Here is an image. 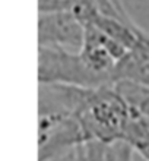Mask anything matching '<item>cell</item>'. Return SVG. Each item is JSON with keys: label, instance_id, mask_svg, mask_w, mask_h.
Returning a JSON list of instances; mask_svg holds the SVG:
<instances>
[{"label": "cell", "instance_id": "obj_1", "mask_svg": "<svg viewBox=\"0 0 149 161\" xmlns=\"http://www.w3.org/2000/svg\"><path fill=\"white\" fill-rule=\"evenodd\" d=\"M88 139H98L105 144L124 139L132 108L115 86L92 88L76 113Z\"/></svg>", "mask_w": 149, "mask_h": 161}, {"label": "cell", "instance_id": "obj_2", "mask_svg": "<svg viewBox=\"0 0 149 161\" xmlns=\"http://www.w3.org/2000/svg\"><path fill=\"white\" fill-rule=\"evenodd\" d=\"M38 62L40 84H64L82 88L114 86L105 76L92 70L79 51L40 47Z\"/></svg>", "mask_w": 149, "mask_h": 161}, {"label": "cell", "instance_id": "obj_3", "mask_svg": "<svg viewBox=\"0 0 149 161\" xmlns=\"http://www.w3.org/2000/svg\"><path fill=\"white\" fill-rule=\"evenodd\" d=\"M76 116L40 114L38 119V161L61 158L88 142Z\"/></svg>", "mask_w": 149, "mask_h": 161}, {"label": "cell", "instance_id": "obj_4", "mask_svg": "<svg viewBox=\"0 0 149 161\" xmlns=\"http://www.w3.org/2000/svg\"><path fill=\"white\" fill-rule=\"evenodd\" d=\"M86 25L70 10L40 12V47L81 51L85 42Z\"/></svg>", "mask_w": 149, "mask_h": 161}, {"label": "cell", "instance_id": "obj_5", "mask_svg": "<svg viewBox=\"0 0 149 161\" xmlns=\"http://www.w3.org/2000/svg\"><path fill=\"white\" fill-rule=\"evenodd\" d=\"M135 147L126 139H117L107 145L105 161H133Z\"/></svg>", "mask_w": 149, "mask_h": 161}, {"label": "cell", "instance_id": "obj_6", "mask_svg": "<svg viewBox=\"0 0 149 161\" xmlns=\"http://www.w3.org/2000/svg\"><path fill=\"white\" fill-rule=\"evenodd\" d=\"M53 161H86L85 153H83V147H79L73 153L67 154V155H64L61 158H57V160H53Z\"/></svg>", "mask_w": 149, "mask_h": 161}]
</instances>
